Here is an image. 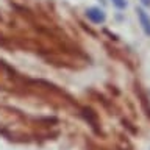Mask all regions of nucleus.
<instances>
[{"instance_id": "f257e3e1", "label": "nucleus", "mask_w": 150, "mask_h": 150, "mask_svg": "<svg viewBox=\"0 0 150 150\" xmlns=\"http://www.w3.org/2000/svg\"><path fill=\"white\" fill-rule=\"evenodd\" d=\"M86 17L91 22H94V23H103V22H105V19H106V14H105L103 9L97 8V6H92V8L86 9Z\"/></svg>"}, {"instance_id": "f03ea898", "label": "nucleus", "mask_w": 150, "mask_h": 150, "mask_svg": "<svg viewBox=\"0 0 150 150\" xmlns=\"http://www.w3.org/2000/svg\"><path fill=\"white\" fill-rule=\"evenodd\" d=\"M136 13H138V19H139V23H141L142 31L147 36H150V16L144 11L142 8H138V9H136Z\"/></svg>"}, {"instance_id": "7ed1b4c3", "label": "nucleus", "mask_w": 150, "mask_h": 150, "mask_svg": "<svg viewBox=\"0 0 150 150\" xmlns=\"http://www.w3.org/2000/svg\"><path fill=\"white\" fill-rule=\"evenodd\" d=\"M111 3L114 5L117 9H125L127 8V0H111Z\"/></svg>"}, {"instance_id": "20e7f679", "label": "nucleus", "mask_w": 150, "mask_h": 150, "mask_svg": "<svg viewBox=\"0 0 150 150\" xmlns=\"http://www.w3.org/2000/svg\"><path fill=\"white\" fill-rule=\"evenodd\" d=\"M139 2H141V5H144V6L150 8V0H139Z\"/></svg>"}]
</instances>
